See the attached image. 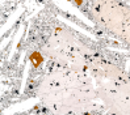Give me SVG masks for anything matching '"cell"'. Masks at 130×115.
Returning a JSON list of instances; mask_svg holds the SVG:
<instances>
[{
  "label": "cell",
  "instance_id": "1",
  "mask_svg": "<svg viewBox=\"0 0 130 115\" xmlns=\"http://www.w3.org/2000/svg\"><path fill=\"white\" fill-rule=\"evenodd\" d=\"M29 60L32 62L33 67H38L42 62H43V56H42L38 51H34V52H32L30 55H29Z\"/></svg>",
  "mask_w": 130,
  "mask_h": 115
}]
</instances>
